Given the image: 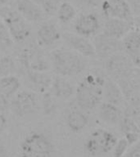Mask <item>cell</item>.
I'll list each match as a JSON object with an SVG mask.
<instances>
[{
	"mask_svg": "<svg viewBox=\"0 0 140 157\" xmlns=\"http://www.w3.org/2000/svg\"><path fill=\"white\" fill-rule=\"evenodd\" d=\"M19 61L25 70L39 72H46L49 63L38 48H25L19 54Z\"/></svg>",
	"mask_w": 140,
	"mask_h": 157,
	"instance_id": "30bf717a",
	"label": "cell"
},
{
	"mask_svg": "<svg viewBox=\"0 0 140 157\" xmlns=\"http://www.w3.org/2000/svg\"><path fill=\"white\" fill-rule=\"evenodd\" d=\"M0 19L7 27L12 40L17 44L24 43L31 34V27L17 10L4 6L0 7Z\"/></svg>",
	"mask_w": 140,
	"mask_h": 157,
	"instance_id": "277c9868",
	"label": "cell"
},
{
	"mask_svg": "<svg viewBox=\"0 0 140 157\" xmlns=\"http://www.w3.org/2000/svg\"><path fill=\"white\" fill-rule=\"evenodd\" d=\"M117 138L114 133L105 128L93 130L84 143L86 153L93 157H99L112 151Z\"/></svg>",
	"mask_w": 140,
	"mask_h": 157,
	"instance_id": "5b68a950",
	"label": "cell"
},
{
	"mask_svg": "<svg viewBox=\"0 0 140 157\" xmlns=\"http://www.w3.org/2000/svg\"><path fill=\"white\" fill-rule=\"evenodd\" d=\"M129 144L125 141V138H121L117 140L115 142V146L113 147L111 151L113 152V156L114 157H123L127 152Z\"/></svg>",
	"mask_w": 140,
	"mask_h": 157,
	"instance_id": "f546056e",
	"label": "cell"
},
{
	"mask_svg": "<svg viewBox=\"0 0 140 157\" xmlns=\"http://www.w3.org/2000/svg\"><path fill=\"white\" fill-rule=\"evenodd\" d=\"M35 2L41 7L44 14L53 16L62 2V0H37Z\"/></svg>",
	"mask_w": 140,
	"mask_h": 157,
	"instance_id": "83f0119b",
	"label": "cell"
},
{
	"mask_svg": "<svg viewBox=\"0 0 140 157\" xmlns=\"http://www.w3.org/2000/svg\"><path fill=\"white\" fill-rule=\"evenodd\" d=\"M98 110V116L106 124L115 125L119 124L122 118V111L117 105L108 102H102Z\"/></svg>",
	"mask_w": 140,
	"mask_h": 157,
	"instance_id": "ffe728a7",
	"label": "cell"
},
{
	"mask_svg": "<svg viewBox=\"0 0 140 157\" xmlns=\"http://www.w3.org/2000/svg\"><path fill=\"white\" fill-rule=\"evenodd\" d=\"M9 99L0 92V113H4L9 109Z\"/></svg>",
	"mask_w": 140,
	"mask_h": 157,
	"instance_id": "1f68e13d",
	"label": "cell"
},
{
	"mask_svg": "<svg viewBox=\"0 0 140 157\" xmlns=\"http://www.w3.org/2000/svg\"><path fill=\"white\" fill-rule=\"evenodd\" d=\"M61 39L66 46H68L70 50L80 54L84 57H92L95 56L93 43L87 38L80 36L76 33L65 32L61 34Z\"/></svg>",
	"mask_w": 140,
	"mask_h": 157,
	"instance_id": "8fae6325",
	"label": "cell"
},
{
	"mask_svg": "<svg viewBox=\"0 0 140 157\" xmlns=\"http://www.w3.org/2000/svg\"><path fill=\"white\" fill-rule=\"evenodd\" d=\"M25 79L29 88L34 92L44 93L49 92L52 78L47 72H39L25 70Z\"/></svg>",
	"mask_w": 140,
	"mask_h": 157,
	"instance_id": "e0dca14e",
	"label": "cell"
},
{
	"mask_svg": "<svg viewBox=\"0 0 140 157\" xmlns=\"http://www.w3.org/2000/svg\"><path fill=\"white\" fill-rule=\"evenodd\" d=\"M69 2L76 8L81 10L93 9L101 4V0H70Z\"/></svg>",
	"mask_w": 140,
	"mask_h": 157,
	"instance_id": "f1b7e54d",
	"label": "cell"
},
{
	"mask_svg": "<svg viewBox=\"0 0 140 157\" xmlns=\"http://www.w3.org/2000/svg\"><path fill=\"white\" fill-rule=\"evenodd\" d=\"M103 99L106 102L120 106L124 102V96L120 90V87L111 78H106L103 86Z\"/></svg>",
	"mask_w": 140,
	"mask_h": 157,
	"instance_id": "44dd1931",
	"label": "cell"
},
{
	"mask_svg": "<svg viewBox=\"0 0 140 157\" xmlns=\"http://www.w3.org/2000/svg\"><path fill=\"white\" fill-rule=\"evenodd\" d=\"M8 154H7V151L6 149V147L2 143V142H0V157H7Z\"/></svg>",
	"mask_w": 140,
	"mask_h": 157,
	"instance_id": "e575fe53",
	"label": "cell"
},
{
	"mask_svg": "<svg viewBox=\"0 0 140 157\" xmlns=\"http://www.w3.org/2000/svg\"><path fill=\"white\" fill-rule=\"evenodd\" d=\"M17 70L16 62L11 56H0V78L11 75Z\"/></svg>",
	"mask_w": 140,
	"mask_h": 157,
	"instance_id": "d4e9b609",
	"label": "cell"
},
{
	"mask_svg": "<svg viewBox=\"0 0 140 157\" xmlns=\"http://www.w3.org/2000/svg\"><path fill=\"white\" fill-rule=\"evenodd\" d=\"M101 21L95 12H84L79 16L74 23L76 34L84 38L94 37L100 30Z\"/></svg>",
	"mask_w": 140,
	"mask_h": 157,
	"instance_id": "9c48e42d",
	"label": "cell"
},
{
	"mask_svg": "<svg viewBox=\"0 0 140 157\" xmlns=\"http://www.w3.org/2000/svg\"><path fill=\"white\" fill-rule=\"evenodd\" d=\"M126 2H128V4L130 5L134 17L138 19V17L139 16L140 0H126Z\"/></svg>",
	"mask_w": 140,
	"mask_h": 157,
	"instance_id": "4dcf8cb0",
	"label": "cell"
},
{
	"mask_svg": "<svg viewBox=\"0 0 140 157\" xmlns=\"http://www.w3.org/2000/svg\"><path fill=\"white\" fill-rule=\"evenodd\" d=\"M77 10L69 1H62L56 10V17L62 24H67L75 19Z\"/></svg>",
	"mask_w": 140,
	"mask_h": 157,
	"instance_id": "603a6c76",
	"label": "cell"
},
{
	"mask_svg": "<svg viewBox=\"0 0 140 157\" xmlns=\"http://www.w3.org/2000/svg\"><path fill=\"white\" fill-rule=\"evenodd\" d=\"M137 25L138 24H132L123 20L106 18L102 34L111 39L121 40L128 32Z\"/></svg>",
	"mask_w": 140,
	"mask_h": 157,
	"instance_id": "5bb4252c",
	"label": "cell"
},
{
	"mask_svg": "<svg viewBox=\"0 0 140 157\" xmlns=\"http://www.w3.org/2000/svg\"><path fill=\"white\" fill-rule=\"evenodd\" d=\"M50 64L57 75L71 77L85 71L88 62L85 57L66 48H57L50 53Z\"/></svg>",
	"mask_w": 140,
	"mask_h": 157,
	"instance_id": "7a4b0ae2",
	"label": "cell"
},
{
	"mask_svg": "<svg viewBox=\"0 0 140 157\" xmlns=\"http://www.w3.org/2000/svg\"><path fill=\"white\" fill-rule=\"evenodd\" d=\"M8 120L4 113H0V133H2L7 128Z\"/></svg>",
	"mask_w": 140,
	"mask_h": 157,
	"instance_id": "836d02e7",
	"label": "cell"
},
{
	"mask_svg": "<svg viewBox=\"0 0 140 157\" xmlns=\"http://www.w3.org/2000/svg\"><path fill=\"white\" fill-rule=\"evenodd\" d=\"M105 80V77L98 73H88L82 78L75 92L76 104L80 110L89 111L100 105Z\"/></svg>",
	"mask_w": 140,
	"mask_h": 157,
	"instance_id": "6da1fadb",
	"label": "cell"
},
{
	"mask_svg": "<svg viewBox=\"0 0 140 157\" xmlns=\"http://www.w3.org/2000/svg\"><path fill=\"white\" fill-rule=\"evenodd\" d=\"M49 89L54 98L62 101H66L72 98L76 92V88L70 81L65 78V77L59 75L52 78Z\"/></svg>",
	"mask_w": 140,
	"mask_h": 157,
	"instance_id": "ac0fdd59",
	"label": "cell"
},
{
	"mask_svg": "<svg viewBox=\"0 0 140 157\" xmlns=\"http://www.w3.org/2000/svg\"><path fill=\"white\" fill-rule=\"evenodd\" d=\"M21 86V80L14 75L0 78V92L7 98H13Z\"/></svg>",
	"mask_w": 140,
	"mask_h": 157,
	"instance_id": "7402d4cb",
	"label": "cell"
},
{
	"mask_svg": "<svg viewBox=\"0 0 140 157\" xmlns=\"http://www.w3.org/2000/svg\"><path fill=\"white\" fill-rule=\"evenodd\" d=\"M93 45L95 50V55L102 60H107L114 54L121 52V41L111 39L103 34H98L94 36Z\"/></svg>",
	"mask_w": 140,
	"mask_h": 157,
	"instance_id": "4fadbf2b",
	"label": "cell"
},
{
	"mask_svg": "<svg viewBox=\"0 0 140 157\" xmlns=\"http://www.w3.org/2000/svg\"><path fill=\"white\" fill-rule=\"evenodd\" d=\"M21 157H52L54 146L44 132L33 131L25 135L20 143Z\"/></svg>",
	"mask_w": 140,
	"mask_h": 157,
	"instance_id": "3957f363",
	"label": "cell"
},
{
	"mask_svg": "<svg viewBox=\"0 0 140 157\" xmlns=\"http://www.w3.org/2000/svg\"><path fill=\"white\" fill-rule=\"evenodd\" d=\"M101 10L106 18L123 20L132 24H136L130 5L126 0H103L101 2Z\"/></svg>",
	"mask_w": 140,
	"mask_h": 157,
	"instance_id": "ba28073f",
	"label": "cell"
},
{
	"mask_svg": "<svg viewBox=\"0 0 140 157\" xmlns=\"http://www.w3.org/2000/svg\"><path fill=\"white\" fill-rule=\"evenodd\" d=\"M14 44L7 27L0 19V51L5 52L10 51L13 48Z\"/></svg>",
	"mask_w": 140,
	"mask_h": 157,
	"instance_id": "cb8c5ba5",
	"label": "cell"
},
{
	"mask_svg": "<svg viewBox=\"0 0 140 157\" xmlns=\"http://www.w3.org/2000/svg\"><path fill=\"white\" fill-rule=\"evenodd\" d=\"M122 50L135 67L139 68L140 34L138 25H135L121 40Z\"/></svg>",
	"mask_w": 140,
	"mask_h": 157,
	"instance_id": "7c38bea8",
	"label": "cell"
},
{
	"mask_svg": "<svg viewBox=\"0 0 140 157\" xmlns=\"http://www.w3.org/2000/svg\"><path fill=\"white\" fill-rule=\"evenodd\" d=\"M39 106L36 93L33 91H21L10 101L9 109L18 118H24L34 113Z\"/></svg>",
	"mask_w": 140,
	"mask_h": 157,
	"instance_id": "8992f818",
	"label": "cell"
},
{
	"mask_svg": "<svg viewBox=\"0 0 140 157\" xmlns=\"http://www.w3.org/2000/svg\"><path fill=\"white\" fill-rule=\"evenodd\" d=\"M12 0H0V7L7 6V3H9Z\"/></svg>",
	"mask_w": 140,
	"mask_h": 157,
	"instance_id": "d590c367",
	"label": "cell"
},
{
	"mask_svg": "<svg viewBox=\"0 0 140 157\" xmlns=\"http://www.w3.org/2000/svg\"><path fill=\"white\" fill-rule=\"evenodd\" d=\"M66 125L72 132H82L88 124V116L82 110L72 109L67 113L66 118Z\"/></svg>",
	"mask_w": 140,
	"mask_h": 157,
	"instance_id": "d6986e66",
	"label": "cell"
},
{
	"mask_svg": "<svg viewBox=\"0 0 140 157\" xmlns=\"http://www.w3.org/2000/svg\"><path fill=\"white\" fill-rule=\"evenodd\" d=\"M42 110L44 115H51L56 112V101L53 96L50 92H46L43 93V98L41 100Z\"/></svg>",
	"mask_w": 140,
	"mask_h": 157,
	"instance_id": "484cf974",
	"label": "cell"
},
{
	"mask_svg": "<svg viewBox=\"0 0 140 157\" xmlns=\"http://www.w3.org/2000/svg\"><path fill=\"white\" fill-rule=\"evenodd\" d=\"M105 67L108 75L115 82L127 77L135 68L125 54L121 52L111 56L105 61Z\"/></svg>",
	"mask_w": 140,
	"mask_h": 157,
	"instance_id": "52a82bcc",
	"label": "cell"
},
{
	"mask_svg": "<svg viewBox=\"0 0 140 157\" xmlns=\"http://www.w3.org/2000/svg\"><path fill=\"white\" fill-rule=\"evenodd\" d=\"M120 129L123 135L133 132L140 133L139 125L137 121L130 117H122L120 121Z\"/></svg>",
	"mask_w": 140,
	"mask_h": 157,
	"instance_id": "4316f807",
	"label": "cell"
},
{
	"mask_svg": "<svg viewBox=\"0 0 140 157\" xmlns=\"http://www.w3.org/2000/svg\"><path fill=\"white\" fill-rule=\"evenodd\" d=\"M125 157H140V147L138 142L125 155Z\"/></svg>",
	"mask_w": 140,
	"mask_h": 157,
	"instance_id": "d6a6232c",
	"label": "cell"
},
{
	"mask_svg": "<svg viewBox=\"0 0 140 157\" xmlns=\"http://www.w3.org/2000/svg\"><path fill=\"white\" fill-rule=\"evenodd\" d=\"M61 39V32L56 24L52 22H44L37 30V44L41 48L52 46Z\"/></svg>",
	"mask_w": 140,
	"mask_h": 157,
	"instance_id": "9a60e30c",
	"label": "cell"
},
{
	"mask_svg": "<svg viewBox=\"0 0 140 157\" xmlns=\"http://www.w3.org/2000/svg\"></svg>",
	"mask_w": 140,
	"mask_h": 157,
	"instance_id": "8d00e7d4",
	"label": "cell"
},
{
	"mask_svg": "<svg viewBox=\"0 0 140 157\" xmlns=\"http://www.w3.org/2000/svg\"><path fill=\"white\" fill-rule=\"evenodd\" d=\"M16 5L17 12L27 22L36 23L44 19V12L34 0H17Z\"/></svg>",
	"mask_w": 140,
	"mask_h": 157,
	"instance_id": "2e32d148",
	"label": "cell"
}]
</instances>
